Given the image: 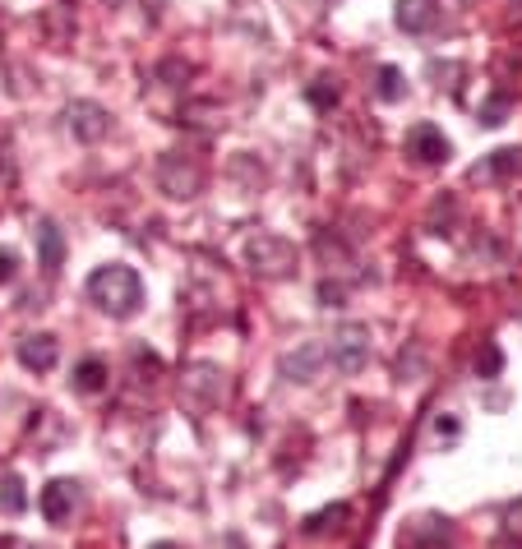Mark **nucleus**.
<instances>
[{"mask_svg": "<svg viewBox=\"0 0 522 549\" xmlns=\"http://www.w3.org/2000/svg\"><path fill=\"white\" fill-rule=\"evenodd\" d=\"M402 148H407V157H416V162H425V167H439V162H449V139H444V130L439 125H430V120H421V125H412L407 130V139H402Z\"/></svg>", "mask_w": 522, "mask_h": 549, "instance_id": "4", "label": "nucleus"}, {"mask_svg": "<svg viewBox=\"0 0 522 549\" xmlns=\"http://www.w3.org/2000/svg\"><path fill=\"white\" fill-rule=\"evenodd\" d=\"M439 24L435 0H398V28L402 33H430Z\"/></svg>", "mask_w": 522, "mask_h": 549, "instance_id": "11", "label": "nucleus"}, {"mask_svg": "<svg viewBox=\"0 0 522 549\" xmlns=\"http://www.w3.org/2000/svg\"><path fill=\"white\" fill-rule=\"evenodd\" d=\"M319 300H324V305H342V287L324 282V287H319Z\"/></svg>", "mask_w": 522, "mask_h": 549, "instance_id": "22", "label": "nucleus"}, {"mask_svg": "<svg viewBox=\"0 0 522 549\" xmlns=\"http://www.w3.org/2000/svg\"><path fill=\"white\" fill-rule=\"evenodd\" d=\"M65 120H70L74 139H84V144H98V139H107V130H111V116L98 107V102H74V107L65 111Z\"/></svg>", "mask_w": 522, "mask_h": 549, "instance_id": "7", "label": "nucleus"}, {"mask_svg": "<svg viewBox=\"0 0 522 549\" xmlns=\"http://www.w3.org/2000/svg\"><path fill=\"white\" fill-rule=\"evenodd\" d=\"M14 277H19V254L10 245H0V287H10Z\"/></svg>", "mask_w": 522, "mask_h": 549, "instance_id": "19", "label": "nucleus"}, {"mask_svg": "<svg viewBox=\"0 0 522 549\" xmlns=\"http://www.w3.org/2000/svg\"><path fill=\"white\" fill-rule=\"evenodd\" d=\"M453 536V522L449 517H421L416 526H407V536H402V549H425V545H444Z\"/></svg>", "mask_w": 522, "mask_h": 549, "instance_id": "10", "label": "nucleus"}, {"mask_svg": "<svg viewBox=\"0 0 522 549\" xmlns=\"http://www.w3.org/2000/svg\"><path fill=\"white\" fill-rule=\"evenodd\" d=\"M24 480L19 476H5L0 480V508H5V513H24Z\"/></svg>", "mask_w": 522, "mask_h": 549, "instance_id": "15", "label": "nucleus"}, {"mask_svg": "<svg viewBox=\"0 0 522 549\" xmlns=\"http://www.w3.org/2000/svg\"><path fill=\"white\" fill-rule=\"evenodd\" d=\"M153 549H176V545H171V540H162V545H153Z\"/></svg>", "mask_w": 522, "mask_h": 549, "instance_id": "23", "label": "nucleus"}, {"mask_svg": "<svg viewBox=\"0 0 522 549\" xmlns=\"http://www.w3.org/2000/svg\"><path fill=\"white\" fill-rule=\"evenodd\" d=\"M56 356H61V347H56V337L51 333H28L19 337V365L33 374H47L51 365H56Z\"/></svg>", "mask_w": 522, "mask_h": 549, "instance_id": "8", "label": "nucleus"}, {"mask_svg": "<svg viewBox=\"0 0 522 549\" xmlns=\"http://www.w3.org/2000/svg\"><path fill=\"white\" fill-rule=\"evenodd\" d=\"M499 365H504L499 347H486V351H481V356H476V374H481V379H495V374H499Z\"/></svg>", "mask_w": 522, "mask_h": 549, "instance_id": "18", "label": "nucleus"}, {"mask_svg": "<svg viewBox=\"0 0 522 549\" xmlns=\"http://www.w3.org/2000/svg\"><path fill=\"white\" fill-rule=\"evenodd\" d=\"M458 434H462V425H458V420H453V416H439L435 420V439H458Z\"/></svg>", "mask_w": 522, "mask_h": 549, "instance_id": "21", "label": "nucleus"}, {"mask_svg": "<svg viewBox=\"0 0 522 549\" xmlns=\"http://www.w3.org/2000/svg\"><path fill=\"white\" fill-rule=\"evenodd\" d=\"M79 480H51L47 490H42V517H47L51 526H65L74 517V508H79Z\"/></svg>", "mask_w": 522, "mask_h": 549, "instance_id": "6", "label": "nucleus"}, {"mask_svg": "<svg viewBox=\"0 0 522 549\" xmlns=\"http://www.w3.org/2000/svg\"><path fill=\"white\" fill-rule=\"evenodd\" d=\"M37 240H42V268L56 273L65 259V240H61V231H56V222H37Z\"/></svg>", "mask_w": 522, "mask_h": 549, "instance_id": "14", "label": "nucleus"}, {"mask_svg": "<svg viewBox=\"0 0 522 549\" xmlns=\"http://www.w3.org/2000/svg\"><path fill=\"white\" fill-rule=\"evenodd\" d=\"M402 93H407V88H402V70L384 65V70H379V97H384V102H398Z\"/></svg>", "mask_w": 522, "mask_h": 549, "instance_id": "17", "label": "nucleus"}, {"mask_svg": "<svg viewBox=\"0 0 522 549\" xmlns=\"http://www.w3.org/2000/svg\"><path fill=\"white\" fill-rule=\"evenodd\" d=\"M324 347H315V342H310V347H301V351H292V356L282 360V370L292 374V383H315V374H319V365H324Z\"/></svg>", "mask_w": 522, "mask_h": 549, "instance_id": "12", "label": "nucleus"}, {"mask_svg": "<svg viewBox=\"0 0 522 549\" xmlns=\"http://www.w3.org/2000/svg\"><path fill=\"white\" fill-rule=\"evenodd\" d=\"M158 185L171 199H190V194H199V185H204V171H199L195 162H185V157L167 153L158 162Z\"/></svg>", "mask_w": 522, "mask_h": 549, "instance_id": "5", "label": "nucleus"}, {"mask_svg": "<svg viewBox=\"0 0 522 549\" xmlns=\"http://www.w3.org/2000/svg\"><path fill=\"white\" fill-rule=\"evenodd\" d=\"M310 102H315V107H333V102H338V84H328V79H319V84L310 88Z\"/></svg>", "mask_w": 522, "mask_h": 549, "instance_id": "20", "label": "nucleus"}, {"mask_svg": "<svg viewBox=\"0 0 522 549\" xmlns=\"http://www.w3.org/2000/svg\"><path fill=\"white\" fill-rule=\"evenodd\" d=\"M245 259H250V268H255V273H264V277H287L296 268L292 240L268 236V231H259V236L245 245Z\"/></svg>", "mask_w": 522, "mask_h": 549, "instance_id": "2", "label": "nucleus"}, {"mask_svg": "<svg viewBox=\"0 0 522 549\" xmlns=\"http://www.w3.org/2000/svg\"><path fill=\"white\" fill-rule=\"evenodd\" d=\"M74 393H102V383H107V365L98 356H88L74 365Z\"/></svg>", "mask_w": 522, "mask_h": 549, "instance_id": "13", "label": "nucleus"}, {"mask_svg": "<svg viewBox=\"0 0 522 549\" xmlns=\"http://www.w3.org/2000/svg\"><path fill=\"white\" fill-rule=\"evenodd\" d=\"M185 397H190L199 411H208V406L222 397V370H213V365H195L190 379H185Z\"/></svg>", "mask_w": 522, "mask_h": 549, "instance_id": "9", "label": "nucleus"}, {"mask_svg": "<svg viewBox=\"0 0 522 549\" xmlns=\"http://www.w3.org/2000/svg\"><path fill=\"white\" fill-rule=\"evenodd\" d=\"M88 300L111 319H130L144 305V282H139L130 263H107V268L88 277Z\"/></svg>", "mask_w": 522, "mask_h": 549, "instance_id": "1", "label": "nucleus"}, {"mask_svg": "<svg viewBox=\"0 0 522 549\" xmlns=\"http://www.w3.org/2000/svg\"><path fill=\"white\" fill-rule=\"evenodd\" d=\"M333 365H338L342 374H361L365 365H370V328H361V323H342L338 333H333Z\"/></svg>", "mask_w": 522, "mask_h": 549, "instance_id": "3", "label": "nucleus"}, {"mask_svg": "<svg viewBox=\"0 0 522 549\" xmlns=\"http://www.w3.org/2000/svg\"><path fill=\"white\" fill-rule=\"evenodd\" d=\"M347 517H352V508H347V503H338V508H324V513L305 517V531H310V536H319V531H328V522H347Z\"/></svg>", "mask_w": 522, "mask_h": 549, "instance_id": "16", "label": "nucleus"}]
</instances>
